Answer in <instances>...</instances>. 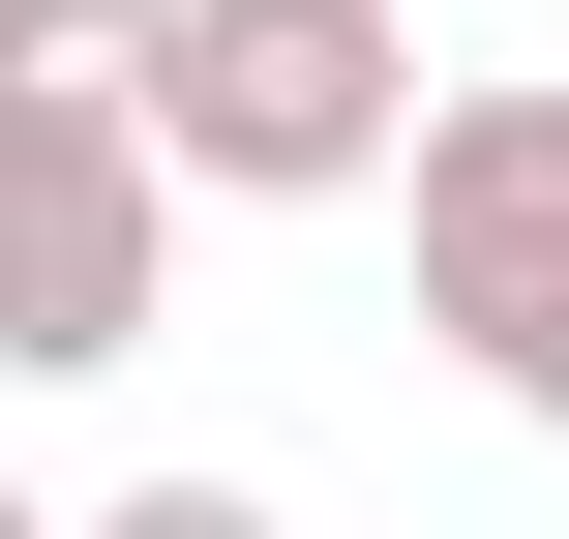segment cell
Segmentation results:
<instances>
[{
	"instance_id": "4",
	"label": "cell",
	"mask_w": 569,
	"mask_h": 539,
	"mask_svg": "<svg viewBox=\"0 0 569 539\" xmlns=\"http://www.w3.org/2000/svg\"><path fill=\"white\" fill-rule=\"evenodd\" d=\"M150 30H180V0H0V90H90V120H150Z\"/></svg>"
},
{
	"instance_id": "1",
	"label": "cell",
	"mask_w": 569,
	"mask_h": 539,
	"mask_svg": "<svg viewBox=\"0 0 569 539\" xmlns=\"http://www.w3.org/2000/svg\"><path fill=\"white\" fill-rule=\"evenodd\" d=\"M420 150V0H180L150 30V180L210 210H360Z\"/></svg>"
},
{
	"instance_id": "2",
	"label": "cell",
	"mask_w": 569,
	"mask_h": 539,
	"mask_svg": "<svg viewBox=\"0 0 569 539\" xmlns=\"http://www.w3.org/2000/svg\"><path fill=\"white\" fill-rule=\"evenodd\" d=\"M420 330L510 390V420H569V90H420Z\"/></svg>"
},
{
	"instance_id": "6",
	"label": "cell",
	"mask_w": 569,
	"mask_h": 539,
	"mask_svg": "<svg viewBox=\"0 0 569 539\" xmlns=\"http://www.w3.org/2000/svg\"><path fill=\"white\" fill-rule=\"evenodd\" d=\"M0 539H60V510H30V480H0Z\"/></svg>"
},
{
	"instance_id": "5",
	"label": "cell",
	"mask_w": 569,
	"mask_h": 539,
	"mask_svg": "<svg viewBox=\"0 0 569 539\" xmlns=\"http://www.w3.org/2000/svg\"><path fill=\"white\" fill-rule=\"evenodd\" d=\"M60 539H270V480H120V510H60Z\"/></svg>"
},
{
	"instance_id": "3",
	"label": "cell",
	"mask_w": 569,
	"mask_h": 539,
	"mask_svg": "<svg viewBox=\"0 0 569 539\" xmlns=\"http://www.w3.org/2000/svg\"><path fill=\"white\" fill-rule=\"evenodd\" d=\"M150 270H180V180H150V120H90V90H0V360H30V390H90V360L150 330Z\"/></svg>"
}]
</instances>
